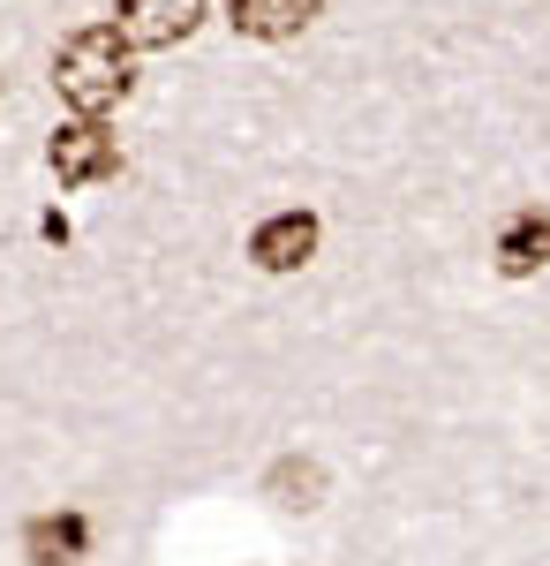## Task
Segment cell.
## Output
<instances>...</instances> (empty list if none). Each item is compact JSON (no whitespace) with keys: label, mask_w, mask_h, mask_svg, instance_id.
<instances>
[{"label":"cell","mask_w":550,"mask_h":566,"mask_svg":"<svg viewBox=\"0 0 550 566\" xmlns=\"http://www.w3.org/2000/svg\"><path fill=\"white\" fill-rule=\"evenodd\" d=\"M128 53L136 45L114 31V23H91V31H76V39L53 53V84H61V98L76 106V122H98L106 106H121L128 98Z\"/></svg>","instance_id":"cell-1"},{"label":"cell","mask_w":550,"mask_h":566,"mask_svg":"<svg viewBox=\"0 0 550 566\" xmlns=\"http://www.w3.org/2000/svg\"><path fill=\"white\" fill-rule=\"evenodd\" d=\"M317 491H325V469H317V461H295V453H287V461L272 469V499H279V506H317Z\"/></svg>","instance_id":"cell-8"},{"label":"cell","mask_w":550,"mask_h":566,"mask_svg":"<svg viewBox=\"0 0 550 566\" xmlns=\"http://www.w3.org/2000/svg\"><path fill=\"white\" fill-rule=\"evenodd\" d=\"M45 167L61 175V189H91V181L121 175V136L106 122H61L45 144Z\"/></svg>","instance_id":"cell-2"},{"label":"cell","mask_w":550,"mask_h":566,"mask_svg":"<svg viewBox=\"0 0 550 566\" xmlns=\"http://www.w3.org/2000/svg\"><path fill=\"white\" fill-rule=\"evenodd\" d=\"M317 258V212H272L250 234V264L256 272H302Z\"/></svg>","instance_id":"cell-4"},{"label":"cell","mask_w":550,"mask_h":566,"mask_svg":"<svg viewBox=\"0 0 550 566\" xmlns=\"http://www.w3.org/2000/svg\"><path fill=\"white\" fill-rule=\"evenodd\" d=\"M325 15V0H234V31L242 39H295Z\"/></svg>","instance_id":"cell-6"},{"label":"cell","mask_w":550,"mask_h":566,"mask_svg":"<svg viewBox=\"0 0 550 566\" xmlns=\"http://www.w3.org/2000/svg\"><path fill=\"white\" fill-rule=\"evenodd\" d=\"M23 552H31V566H76L91 552V522L68 506V514H39V522L23 528Z\"/></svg>","instance_id":"cell-5"},{"label":"cell","mask_w":550,"mask_h":566,"mask_svg":"<svg viewBox=\"0 0 550 566\" xmlns=\"http://www.w3.org/2000/svg\"><path fill=\"white\" fill-rule=\"evenodd\" d=\"M197 23H204V0H114V31L128 45H144V53L181 45Z\"/></svg>","instance_id":"cell-3"},{"label":"cell","mask_w":550,"mask_h":566,"mask_svg":"<svg viewBox=\"0 0 550 566\" xmlns=\"http://www.w3.org/2000/svg\"><path fill=\"white\" fill-rule=\"evenodd\" d=\"M550 264V212H512L506 234H498V272L506 280H528Z\"/></svg>","instance_id":"cell-7"}]
</instances>
